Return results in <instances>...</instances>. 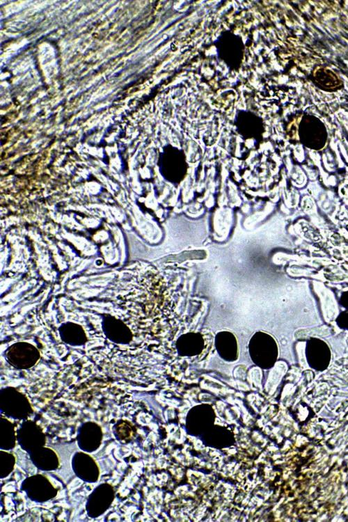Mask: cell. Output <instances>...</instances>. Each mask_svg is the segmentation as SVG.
<instances>
[{
	"label": "cell",
	"mask_w": 348,
	"mask_h": 522,
	"mask_svg": "<svg viewBox=\"0 0 348 522\" xmlns=\"http://www.w3.org/2000/svg\"><path fill=\"white\" fill-rule=\"evenodd\" d=\"M7 361L18 368L33 365L40 357L38 350L29 342H19L10 345L5 352Z\"/></svg>",
	"instance_id": "cell-2"
},
{
	"label": "cell",
	"mask_w": 348,
	"mask_h": 522,
	"mask_svg": "<svg viewBox=\"0 0 348 522\" xmlns=\"http://www.w3.org/2000/svg\"><path fill=\"white\" fill-rule=\"evenodd\" d=\"M176 346L182 354H196L203 350V339L198 333H187L178 338Z\"/></svg>",
	"instance_id": "cell-6"
},
{
	"label": "cell",
	"mask_w": 348,
	"mask_h": 522,
	"mask_svg": "<svg viewBox=\"0 0 348 522\" xmlns=\"http://www.w3.org/2000/svg\"><path fill=\"white\" fill-rule=\"evenodd\" d=\"M310 80L319 89L333 92L341 89L343 82L331 70L318 66L310 74Z\"/></svg>",
	"instance_id": "cell-4"
},
{
	"label": "cell",
	"mask_w": 348,
	"mask_h": 522,
	"mask_svg": "<svg viewBox=\"0 0 348 522\" xmlns=\"http://www.w3.org/2000/svg\"><path fill=\"white\" fill-rule=\"evenodd\" d=\"M300 134L303 143L314 149L324 146L326 131L322 122L312 115H306L300 124Z\"/></svg>",
	"instance_id": "cell-1"
},
{
	"label": "cell",
	"mask_w": 348,
	"mask_h": 522,
	"mask_svg": "<svg viewBox=\"0 0 348 522\" xmlns=\"http://www.w3.org/2000/svg\"><path fill=\"white\" fill-rule=\"evenodd\" d=\"M102 329L106 338L116 344L125 345L132 340L129 328L122 320L112 315H103Z\"/></svg>",
	"instance_id": "cell-3"
},
{
	"label": "cell",
	"mask_w": 348,
	"mask_h": 522,
	"mask_svg": "<svg viewBox=\"0 0 348 522\" xmlns=\"http://www.w3.org/2000/svg\"><path fill=\"white\" fill-rule=\"evenodd\" d=\"M61 339L71 346H81L86 342L87 338L83 328L74 322H68L58 328Z\"/></svg>",
	"instance_id": "cell-5"
},
{
	"label": "cell",
	"mask_w": 348,
	"mask_h": 522,
	"mask_svg": "<svg viewBox=\"0 0 348 522\" xmlns=\"http://www.w3.org/2000/svg\"><path fill=\"white\" fill-rule=\"evenodd\" d=\"M216 347L219 354L225 358L235 356L237 352V340L230 332L223 331L217 334Z\"/></svg>",
	"instance_id": "cell-7"
}]
</instances>
